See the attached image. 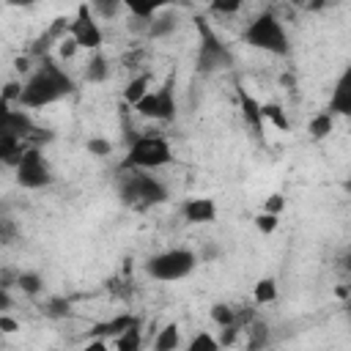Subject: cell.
Instances as JSON below:
<instances>
[{"mask_svg": "<svg viewBox=\"0 0 351 351\" xmlns=\"http://www.w3.org/2000/svg\"><path fill=\"white\" fill-rule=\"evenodd\" d=\"M134 324H140V318L137 315H129V313H121V315H112V318H107V321H101V324H96L93 329H90V335L93 337H99V340H115V337H121L126 329H132Z\"/></svg>", "mask_w": 351, "mask_h": 351, "instance_id": "cell-13", "label": "cell"}, {"mask_svg": "<svg viewBox=\"0 0 351 351\" xmlns=\"http://www.w3.org/2000/svg\"><path fill=\"white\" fill-rule=\"evenodd\" d=\"M77 93V82L74 77L60 66V60L55 58H41V63L30 71V77L22 82V99L19 107L25 110H38V107H49L66 96Z\"/></svg>", "mask_w": 351, "mask_h": 351, "instance_id": "cell-1", "label": "cell"}, {"mask_svg": "<svg viewBox=\"0 0 351 351\" xmlns=\"http://www.w3.org/2000/svg\"><path fill=\"white\" fill-rule=\"evenodd\" d=\"M115 343V351H140L143 348V326L134 324L132 329H126L121 337L112 340Z\"/></svg>", "mask_w": 351, "mask_h": 351, "instance_id": "cell-22", "label": "cell"}, {"mask_svg": "<svg viewBox=\"0 0 351 351\" xmlns=\"http://www.w3.org/2000/svg\"><path fill=\"white\" fill-rule=\"evenodd\" d=\"M332 132H335V115H332L329 110L315 112V115L310 118V123H307V134H310L313 140H324V137H329Z\"/></svg>", "mask_w": 351, "mask_h": 351, "instance_id": "cell-17", "label": "cell"}, {"mask_svg": "<svg viewBox=\"0 0 351 351\" xmlns=\"http://www.w3.org/2000/svg\"><path fill=\"white\" fill-rule=\"evenodd\" d=\"M346 310H348V318H351V299H348V304H346Z\"/></svg>", "mask_w": 351, "mask_h": 351, "instance_id": "cell-37", "label": "cell"}, {"mask_svg": "<svg viewBox=\"0 0 351 351\" xmlns=\"http://www.w3.org/2000/svg\"><path fill=\"white\" fill-rule=\"evenodd\" d=\"M14 173H16V184L22 189H44V186H49L55 181L52 167H49V162H47V156H44V151L38 145H30L22 154V159L14 167Z\"/></svg>", "mask_w": 351, "mask_h": 351, "instance_id": "cell-7", "label": "cell"}, {"mask_svg": "<svg viewBox=\"0 0 351 351\" xmlns=\"http://www.w3.org/2000/svg\"><path fill=\"white\" fill-rule=\"evenodd\" d=\"M263 211L266 214H282L285 211V195H280V192H274V195H269L266 200H263Z\"/></svg>", "mask_w": 351, "mask_h": 351, "instance_id": "cell-30", "label": "cell"}, {"mask_svg": "<svg viewBox=\"0 0 351 351\" xmlns=\"http://www.w3.org/2000/svg\"><path fill=\"white\" fill-rule=\"evenodd\" d=\"M16 285L22 288V293L27 296H38L44 291V277L38 271H19L16 274Z\"/></svg>", "mask_w": 351, "mask_h": 351, "instance_id": "cell-24", "label": "cell"}, {"mask_svg": "<svg viewBox=\"0 0 351 351\" xmlns=\"http://www.w3.org/2000/svg\"><path fill=\"white\" fill-rule=\"evenodd\" d=\"M0 310L3 313L11 310V293H8V288H0Z\"/></svg>", "mask_w": 351, "mask_h": 351, "instance_id": "cell-36", "label": "cell"}, {"mask_svg": "<svg viewBox=\"0 0 351 351\" xmlns=\"http://www.w3.org/2000/svg\"><path fill=\"white\" fill-rule=\"evenodd\" d=\"M222 346H219V340L211 335V332H197L189 343H186V348L184 351H219Z\"/></svg>", "mask_w": 351, "mask_h": 351, "instance_id": "cell-25", "label": "cell"}, {"mask_svg": "<svg viewBox=\"0 0 351 351\" xmlns=\"http://www.w3.org/2000/svg\"><path fill=\"white\" fill-rule=\"evenodd\" d=\"M239 332H241V329H239V324H236V326H225V329H219V337H217V340H219V346H230V343L236 340V335H239Z\"/></svg>", "mask_w": 351, "mask_h": 351, "instance_id": "cell-34", "label": "cell"}, {"mask_svg": "<svg viewBox=\"0 0 351 351\" xmlns=\"http://www.w3.org/2000/svg\"><path fill=\"white\" fill-rule=\"evenodd\" d=\"M69 36L80 44V49L101 52L104 33H101V27H99V19H96L93 11H90V3H80V5H77V14H74V19H71Z\"/></svg>", "mask_w": 351, "mask_h": 351, "instance_id": "cell-9", "label": "cell"}, {"mask_svg": "<svg viewBox=\"0 0 351 351\" xmlns=\"http://www.w3.org/2000/svg\"><path fill=\"white\" fill-rule=\"evenodd\" d=\"M173 162V148L170 143L162 137V134H137L129 148H126V156L121 162V173L126 170H159L165 165Z\"/></svg>", "mask_w": 351, "mask_h": 351, "instance_id": "cell-4", "label": "cell"}, {"mask_svg": "<svg viewBox=\"0 0 351 351\" xmlns=\"http://www.w3.org/2000/svg\"><path fill=\"white\" fill-rule=\"evenodd\" d=\"M90 11H93L96 19H112L121 11V3L118 0H110V3L107 0H93L90 3Z\"/></svg>", "mask_w": 351, "mask_h": 351, "instance_id": "cell-26", "label": "cell"}, {"mask_svg": "<svg viewBox=\"0 0 351 351\" xmlns=\"http://www.w3.org/2000/svg\"><path fill=\"white\" fill-rule=\"evenodd\" d=\"M134 110H137L140 118H148V121H173L176 112H178L173 77H167L159 88H154V90H151Z\"/></svg>", "mask_w": 351, "mask_h": 351, "instance_id": "cell-8", "label": "cell"}, {"mask_svg": "<svg viewBox=\"0 0 351 351\" xmlns=\"http://www.w3.org/2000/svg\"><path fill=\"white\" fill-rule=\"evenodd\" d=\"M211 11L214 14H236V11H241V0H230V3L217 0V3H211Z\"/></svg>", "mask_w": 351, "mask_h": 351, "instance_id": "cell-32", "label": "cell"}, {"mask_svg": "<svg viewBox=\"0 0 351 351\" xmlns=\"http://www.w3.org/2000/svg\"><path fill=\"white\" fill-rule=\"evenodd\" d=\"M277 225H280V217H277V214H266V211H261V214L255 217V228H258L263 236L274 233V230H277Z\"/></svg>", "mask_w": 351, "mask_h": 351, "instance_id": "cell-29", "label": "cell"}, {"mask_svg": "<svg viewBox=\"0 0 351 351\" xmlns=\"http://www.w3.org/2000/svg\"><path fill=\"white\" fill-rule=\"evenodd\" d=\"M181 214L189 225H211L217 219V203L211 197H189L184 200Z\"/></svg>", "mask_w": 351, "mask_h": 351, "instance_id": "cell-12", "label": "cell"}, {"mask_svg": "<svg viewBox=\"0 0 351 351\" xmlns=\"http://www.w3.org/2000/svg\"><path fill=\"white\" fill-rule=\"evenodd\" d=\"M252 299H255V304H271L277 299V280L274 277H261L252 288Z\"/></svg>", "mask_w": 351, "mask_h": 351, "instance_id": "cell-21", "label": "cell"}, {"mask_svg": "<svg viewBox=\"0 0 351 351\" xmlns=\"http://www.w3.org/2000/svg\"><path fill=\"white\" fill-rule=\"evenodd\" d=\"M110 77V60L104 52H93L85 63V80L88 82H104Z\"/></svg>", "mask_w": 351, "mask_h": 351, "instance_id": "cell-19", "label": "cell"}, {"mask_svg": "<svg viewBox=\"0 0 351 351\" xmlns=\"http://www.w3.org/2000/svg\"><path fill=\"white\" fill-rule=\"evenodd\" d=\"M85 148H88V154H93V156H99V159L112 154V143H110L107 137H88Z\"/></svg>", "mask_w": 351, "mask_h": 351, "instance_id": "cell-28", "label": "cell"}, {"mask_svg": "<svg viewBox=\"0 0 351 351\" xmlns=\"http://www.w3.org/2000/svg\"><path fill=\"white\" fill-rule=\"evenodd\" d=\"M239 101H241V115H244V121H247L250 129L258 134V140H263V126H266V121H263V104H261L252 93H247L244 88H239Z\"/></svg>", "mask_w": 351, "mask_h": 351, "instance_id": "cell-14", "label": "cell"}, {"mask_svg": "<svg viewBox=\"0 0 351 351\" xmlns=\"http://www.w3.org/2000/svg\"><path fill=\"white\" fill-rule=\"evenodd\" d=\"M176 27H178V16L173 14V11H167V8H162L156 16H154V22L148 25V38H167L170 33H176Z\"/></svg>", "mask_w": 351, "mask_h": 351, "instance_id": "cell-16", "label": "cell"}, {"mask_svg": "<svg viewBox=\"0 0 351 351\" xmlns=\"http://www.w3.org/2000/svg\"><path fill=\"white\" fill-rule=\"evenodd\" d=\"M77 52H80V44H77L71 36H69V38H63V41L58 44V58H60V60H71Z\"/></svg>", "mask_w": 351, "mask_h": 351, "instance_id": "cell-31", "label": "cell"}, {"mask_svg": "<svg viewBox=\"0 0 351 351\" xmlns=\"http://www.w3.org/2000/svg\"><path fill=\"white\" fill-rule=\"evenodd\" d=\"M41 310H44V315H49V318H66V315H69V302H66L63 296H52V299H47V302L41 304Z\"/></svg>", "mask_w": 351, "mask_h": 351, "instance_id": "cell-27", "label": "cell"}, {"mask_svg": "<svg viewBox=\"0 0 351 351\" xmlns=\"http://www.w3.org/2000/svg\"><path fill=\"white\" fill-rule=\"evenodd\" d=\"M197 263H200L197 252H192L186 247H173V250L151 255L145 261V274L159 282H178V280L189 277L197 269Z\"/></svg>", "mask_w": 351, "mask_h": 351, "instance_id": "cell-6", "label": "cell"}, {"mask_svg": "<svg viewBox=\"0 0 351 351\" xmlns=\"http://www.w3.org/2000/svg\"><path fill=\"white\" fill-rule=\"evenodd\" d=\"M118 197L123 206L148 208L167 200V186L156 176H148L145 170H126L118 178Z\"/></svg>", "mask_w": 351, "mask_h": 351, "instance_id": "cell-5", "label": "cell"}, {"mask_svg": "<svg viewBox=\"0 0 351 351\" xmlns=\"http://www.w3.org/2000/svg\"><path fill=\"white\" fill-rule=\"evenodd\" d=\"M263 121H269L280 132H291V121H288L285 110L277 101H263Z\"/></svg>", "mask_w": 351, "mask_h": 351, "instance_id": "cell-20", "label": "cell"}, {"mask_svg": "<svg viewBox=\"0 0 351 351\" xmlns=\"http://www.w3.org/2000/svg\"><path fill=\"white\" fill-rule=\"evenodd\" d=\"M208 315H211V321H214L219 329H225V326H236V324H239V313H236L230 304H222V302L211 304Z\"/></svg>", "mask_w": 351, "mask_h": 351, "instance_id": "cell-23", "label": "cell"}, {"mask_svg": "<svg viewBox=\"0 0 351 351\" xmlns=\"http://www.w3.org/2000/svg\"><path fill=\"white\" fill-rule=\"evenodd\" d=\"M181 346V329L178 324H165L154 337V351H178Z\"/></svg>", "mask_w": 351, "mask_h": 351, "instance_id": "cell-18", "label": "cell"}, {"mask_svg": "<svg viewBox=\"0 0 351 351\" xmlns=\"http://www.w3.org/2000/svg\"><path fill=\"white\" fill-rule=\"evenodd\" d=\"M241 38L252 47V49H261V52H269V55H277V58H285L291 55V38L280 22L277 14L271 11H263L258 14L241 33Z\"/></svg>", "mask_w": 351, "mask_h": 351, "instance_id": "cell-3", "label": "cell"}, {"mask_svg": "<svg viewBox=\"0 0 351 351\" xmlns=\"http://www.w3.org/2000/svg\"><path fill=\"white\" fill-rule=\"evenodd\" d=\"M36 132H41L30 112L25 107H5L3 104V115H0V134H11V137H19V140H30V137H38Z\"/></svg>", "mask_w": 351, "mask_h": 351, "instance_id": "cell-10", "label": "cell"}, {"mask_svg": "<svg viewBox=\"0 0 351 351\" xmlns=\"http://www.w3.org/2000/svg\"><path fill=\"white\" fill-rule=\"evenodd\" d=\"M197 27V55H195V66L200 74H217V71H228L233 69L236 58L230 52V47L219 38V33L208 25L206 16L195 19Z\"/></svg>", "mask_w": 351, "mask_h": 351, "instance_id": "cell-2", "label": "cell"}, {"mask_svg": "<svg viewBox=\"0 0 351 351\" xmlns=\"http://www.w3.org/2000/svg\"><path fill=\"white\" fill-rule=\"evenodd\" d=\"M22 326H19V321L16 318H11L8 313H0V332L3 335H14V332H19Z\"/></svg>", "mask_w": 351, "mask_h": 351, "instance_id": "cell-33", "label": "cell"}, {"mask_svg": "<svg viewBox=\"0 0 351 351\" xmlns=\"http://www.w3.org/2000/svg\"><path fill=\"white\" fill-rule=\"evenodd\" d=\"M326 110L335 118H351V60L346 63V69L340 71V77L335 80V88L329 93V104Z\"/></svg>", "mask_w": 351, "mask_h": 351, "instance_id": "cell-11", "label": "cell"}, {"mask_svg": "<svg viewBox=\"0 0 351 351\" xmlns=\"http://www.w3.org/2000/svg\"><path fill=\"white\" fill-rule=\"evenodd\" d=\"M80 351H110V346H107V340H99V337H93L88 346H82Z\"/></svg>", "mask_w": 351, "mask_h": 351, "instance_id": "cell-35", "label": "cell"}, {"mask_svg": "<svg viewBox=\"0 0 351 351\" xmlns=\"http://www.w3.org/2000/svg\"><path fill=\"white\" fill-rule=\"evenodd\" d=\"M151 74L148 71H143V74H137V77H132L129 82H126V88H123V101L126 104H132V107H137L148 93H151Z\"/></svg>", "mask_w": 351, "mask_h": 351, "instance_id": "cell-15", "label": "cell"}]
</instances>
